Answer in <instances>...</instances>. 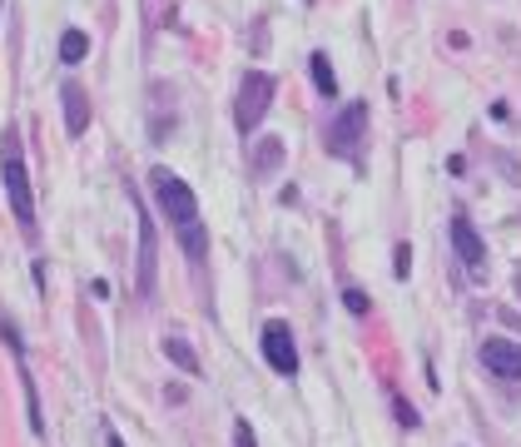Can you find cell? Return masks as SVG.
<instances>
[{
	"mask_svg": "<svg viewBox=\"0 0 521 447\" xmlns=\"http://www.w3.org/2000/svg\"><path fill=\"white\" fill-rule=\"evenodd\" d=\"M0 174H5V194H11V214L25 234H35V199H30V164H25V145L21 129L0 135Z\"/></svg>",
	"mask_w": 521,
	"mask_h": 447,
	"instance_id": "cell-1",
	"label": "cell"
},
{
	"mask_svg": "<svg viewBox=\"0 0 521 447\" xmlns=\"http://www.w3.org/2000/svg\"><path fill=\"white\" fill-rule=\"evenodd\" d=\"M268 105H274V74L268 70H248L244 80H239V95H234V129L244 139L258 135V125H264Z\"/></svg>",
	"mask_w": 521,
	"mask_h": 447,
	"instance_id": "cell-2",
	"label": "cell"
},
{
	"mask_svg": "<svg viewBox=\"0 0 521 447\" xmlns=\"http://www.w3.org/2000/svg\"><path fill=\"white\" fill-rule=\"evenodd\" d=\"M149 189H154V204L164 209V219L179 229V224H199V199H194L189 180H179L174 170H164V164H154L149 170Z\"/></svg>",
	"mask_w": 521,
	"mask_h": 447,
	"instance_id": "cell-3",
	"label": "cell"
},
{
	"mask_svg": "<svg viewBox=\"0 0 521 447\" xmlns=\"http://www.w3.org/2000/svg\"><path fill=\"white\" fill-rule=\"evenodd\" d=\"M258 348H264V363L278 372V378H293V372H298V338H293V329H288L283 319H268L264 323Z\"/></svg>",
	"mask_w": 521,
	"mask_h": 447,
	"instance_id": "cell-4",
	"label": "cell"
},
{
	"mask_svg": "<svg viewBox=\"0 0 521 447\" xmlns=\"http://www.w3.org/2000/svg\"><path fill=\"white\" fill-rule=\"evenodd\" d=\"M362 135H368V105H362V100H352V105L328 125L323 145H328L338 160H348V154H358V149H362Z\"/></svg>",
	"mask_w": 521,
	"mask_h": 447,
	"instance_id": "cell-5",
	"label": "cell"
},
{
	"mask_svg": "<svg viewBox=\"0 0 521 447\" xmlns=\"http://www.w3.org/2000/svg\"><path fill=\"white\" fill-rule=\"evenodd\" d=\"M129 199H135V184H129ZM135 214H139V259H135V288L139 298L154 294V249H160V239H154V224H149V209L135 199Z\"/></svg>",
	"mask_w": 521,
	"mask_h": 447,
	"instance_id": "cell-6",
	"label": "cell"
},
{
	"mask_svg": "<svg viewBox=\"0 0 521 447\" xmlns=\"http://www.w3.org/2000/svg\"><path fill=\"white\" fill-rule=\"evenodd\" d=\"M482 368L491 372V378H507V383H521V343L511 338H487L477 348Z\"/></svg>",
	"mask_w": 521,
	"mask_h": 447,
	"instance_id": "cell-7",
	"label": "cell"
},
{
	"mask_svg": "<svg viewBox=\"0 0 521 447\" xmlns=\"http://www.w3.org/2000/svg\"><path fill=\"white\" fill-rule=\"evenodd\" d=\"M60 115H65V129H70V139H80L90 129V95L85 85H60Z\"/></svg>",
	"mask_w": 521,
	"mask_h": 447,
	"instance_id": "cell-8",
	"label": "cell"
},
{
	"mask_svg": "<svg viewBox=\"0 0 521 447\" xmlns=\"http://www.w3.org/2000/svg\"><path fill=\"white\" fill-rule=\"evenodd\" d=\"M452 244H457V259H462V264L482 268V259H487V244H482L477 224H472L467 214H457V219H452Z\"/></svg>",
	"mask_w": 521,
	"mask_h": 447,
	"instance_id": "cell-9",
	"label": "cell"
},
{
	"mask_svg": "<svg viewBox=\"0 0 521 447\" xmlns=\"http://www.w3.org/2000/svg\"><path fill=\"white\" fill-rule=\"evenodd\" d=\"M179 249H184V259H194V264L209 259V229H204V219L199 224H179Z\"/></svg>",
	"mask_w": 521,
	"mask_h": 447,
	"instance_id": "cell-10",
	"label": "cell"
},
{
	"mask_svg": "<svg viewBox=\"0 0 521 447\" xmlns=\"http://www.w3.org/2000/svg\"><path fill=\"white\" fill-rule=\"evenodd\" d=\"M164 358H169L179 372H189V378H204V363H199V353H194L184 338H164Z\"/></svg>",
	"mask_w": 521,
	"mask_h": 447,
	"instance_id": "cell-11",
	"label": "cell"
},
{
	"mask_svg": "<svg viewBox=\"0 0 521 447\" xmlns=\"http://www.w3.org/2000/svg\"><path fill=\"white\" fill-rule=\"evenodd\" d=\"M308 70H313V90H318V95H338V74H333V60L323 50L308 55Z\"/></svg>",
	"mask_w": 521,
	"mask_h": 447,
	"instance_id": "cell-12",
	"label": "cell"
},
{
	"mask_svg": "<svg viewBox=\"0 0 521 447\" xmlns=\"http://www.w3.org/2000/svg\"><path fill=\"white\" fill-rule=\"evenodd\" d=\"M85 55H90V35L85 31H65L60 35V60L65 65H80Z\"/></svg>",
	"mask_w": 521,
	"mask_h": 447,
	"instance_id": "cell-13",
	"label": "cell"
},
{
	"mask_svg": "<svg viewBox=\"0 0 521 447\" xmlns=\"http://www.w3.org/2000/svg\"><path fill=\"white\" fill-rule=\"evenodd\" d=\"M343 309H348L352 319H368V313H372V298L362 294L358 284H343Z\"/></svg>",
	"mask_w": 521,
	"mask_h": 447,
	"instance_id": "cell-14",
	"label": "cell"
},
{
	"mask_svg": "<svg viewBox=\"0 0 521 447\" xmlns=\"http://www.w3.org/2000/svg\"><path fill=\"white\" fill-rule=\"evenodd\" d=\"M278 164H283V145H278V139H268V145L254 149V170H258V174L278 170Z\"/></svg>",
	"mask_w": 521,
	"mask_h": 447,
	"instance_id": "cell-15",
	"label": "cell"
},
{
	"mask_svg": "<svg viewBox=\"0 0 521 447\" xmlns=\"http://www.w3.org/2000/svg\"><path fill=\"white\" fill-rule=\"evenodd\" d=\"M0 338H5V348L15 353V363H25V338H21V329H15L11 319H0Z\"/></svg>",
	"mask_w": 521,
	"mask_h": 447,
	"instance_id": "cell-16",
	"label": "cell"
},
{
	"mask_svg": "<svg viewBox=\"0 0 521 447\" xmlns=\"http://www.w3.org/2000/svg\"><path fill=\"white\" fill-rule=\"evenodd\" d=\"M393 417H397V423H403V427H417V423H422V413H417V408L407 403L403 393H393Z\"/></svg>",
	"mask_w": 521,
	"mask_h": 447,
	"instance_id": "cell-17",
	"label": "cell"
},
{
	"mask_svg": "<svg viewBox=\"0 0 521 447\" xmlns=\"http://www.w3.org/2000/svg\"><path fill=\"white\" fill-rule=\"evenodd\" d=\"M393 274H397V278L412 274V244H397V249H393Z\"/></svg>",
	"mask_w": 521,
	"mask_h": 447,
	"instance_id": "cell-18",
	"label": "cell"
},
{
	"mask_svg": "<svg viewBox=\"0 0 521 447\" xmlns=\"http://www.w3.org/2000/svg\"><path fill=\"white\" fill-rule=\"evenodd\" d=\"M234 447H258L254 423H248V417H234Z\"/></svg>",
	"mask_w": 521,
	"mask_h": 447,
	"instance_id": "cell-19",
	"label": "cell"
},
{
	"mask_svg": "<svg viewBox=\"0 0 521 447\" xmlns=\"http://www.w3.org/2000/svg\"><path fill=\"white\" fill-rule=\"evenodd\" d=\"M90 294H95V298H109V278H90Z\"/></svg>",
	"mask_w": 521,
	"mask_h": 447,
	"instance_id": "cell-20",
	"label": "cell"
},
{
	"mask_svg": "<svg viewBox=\"0 0 521 447\" xmlns=\"http://www.w3.org/2000/svg\"><path fill=\"white\" fill-rule=\"evenodd\" d=\"M497 319H501V323H507V329H521V313H511V309H501V313H497Z\"/></svg>",
	"mask_w": 521,
	"mask_h": 447,
	"instance_id": "cell-21",
	"label": "cell"
},
{
	"mask_svg": "<svg viewBox=\"0 0 521 447\" xmlns=\"http://www.w3.org/2000/svg\"><path fill=\"white\" fill-rule=\"evenodd\" d=\"M105 447H125V437H119L115 427H109V423H105Z\"/></svg>",
	"mask_w": 521,
	"mask_h": 447,
	"instance_id": "cell-22",
	"label": "cell"
},
{
	"mask_svg": "<svg viewBox=\"0 0 521 447\" xmlns=\"http://www.w3.org/2000/svg\"><path fill=\"white\" fill-rule=\"evenodd\" d=\"M517 294H521V274H517Z\"/></svg>",
	"mask_w": 521,
	"mask_h": 447,
	"instance_id": "cell-23",
	"label": "cell"
}]
</instances>
